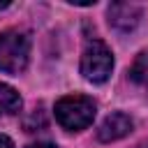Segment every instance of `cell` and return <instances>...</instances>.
Masks as SVG:
<instances>
[{
  "label": "cell",
  "instance_id": "cell-11",
  "mask_svg": "<svg viewBox=\"0 0 148 148\" xmlns=\"http://www.w3.org/2000/svg\"><path fill=\"white\" fill-rule=\"evenodd\" d=\"M136 148H148V141H146V143H139Z\"/></svg>",
  "mask_w": 148,
  "mask_h": 148
},
{
  "label": "cell",
  "instance_id": "cell-10",
  "mask_svg": "<svg viewBox=\"0 0 148 148\" xmlns=\"http://www.w3.org/2000/svg\"><path fill=\"white\" fill-rule=\"evenodd\" d=\"M7 7H9V2H7V0H5V2H0V9H7Z\"/></svg>",
  "mask_w": 148,
  "mask_h": 148
},
{
  "label": "cell",
  "instance_id": "cell-3",
  "mask_svg": "<svg viewBox=\"0 0 148 148\" xmlns=\"http://www.w3.org/2000/svg\"><path fill=\"white\" fill-rule=\"evenodd\" d=\"M111 69H113L111 49L99 39L88 42L86 49H83V56H81V74L92 83H102V81L109 79Z\"/></svg>",
  "mask_w": 148,
  "mask_h": 148
},
{
  "label": "cell",
  "instance_id": "cell-4",
  "mask_svg": "<svg viewBox=\"0 0 148 148\" xmlns=\"http://www.w3.org/2000/svg\"><path fill=\"white\" fill-rule=\"evenodd\" d=\"M139 21H141V7L134 2H116L109 7V23L120 32L134 30Z\"/></svg>",
  "mask_w": 148,
  "mask_h": 148
},
{
  "label": "cell",
  "instance_id": "cell-8",
  "mask_svg": "<svg viewBox=\"0 0 148 148\" xmlns=\"http://www.w3.org/2000/svg\"><path fill=\"white\" fill-rule=\"evenodd\" d=\"M0 148H14V143H12L5 134H0Z\"/></svg>",
  "mask_w": 148,
  "mask_h": 148
},
{
  "label": "cell",
  "instance_id": "cell-6",
  "mask_svg": "<svg viewBox=\"0 0 148 148\" xmlns=\"http://www.w3.org/2000/svg\"><path fill=\"white\" fill-rule=\"evenodd\" d=\"M21 109V97L18 92L7 86V83H0V116H7V113H16Z\"/></svg>",
  "mask_w": 148,
  "mask_h": 148
},
{
  "label": "cell",
  "instance_id": "cell-2",
  "mask_svg": "<svg viewBox=\"0 0 148 148\" xmlns=\"http://www.w3.org/2000/svg\"><path fill=\"white\" fill-rule=\"evenodd\" d=\"M30 56V42L18 30L0 32V72L18 74L25 69Z\"/></svg>",
  "mask_w": 148,
  "mask_h": 148
},
{
  "label": "cell",
  "instance_id": "cell-7",
  "mask_svg": "<svg viewBox=\"0 0 148 148\" xmlns=\"http://www.w3.org/2000/svg\"><path fill=\"white\" fill-rule=\"evenodd\" d=\"M130 76H132L136 83H141V86H146V88H148V51H141V53L136 56V60H134V65H132Z\"/></svg>",
  "mask_w": 148,
  "mask_h": 148
},
{
  "label": "cell",
  "instance_id": "cell-5",
  "mask_svg": "<svg viewBox=\"0 0 148 148\" xmlns=\"http://www.w3.org/2000/svg\"><path fill=\"white\" fill-rule=\"evenodd\" d=\"M130 130H132L130 116H125V113H111L99 125L97 139L99 141H116V139H123L125 134H130Z\"/></svg>",
  "mask_w": 148,
  "mask_h": 148
},
{
  "label": "cell",
  "instance_id": "cell-1",
  "mask_svg": "<svg viewBox=\"0 0 148 148\" xmlns=\"http://www.w3.org/2000/svg\"><path fill=\"white\" fill-rule=\"evenodd\" d=\"M95 102L86 95H67L56 102V120L69 132L88 127L95 118Z\"/></svg>",
  "mask_w": 148,
  "mask_h": 148
},
{
  "label": "cell",
  "instance_id": "cell-9",
  "mask_svg": "<svg viewBox=\"0 0 148 148\" xmlns=\"http://www.w3.org/2000/svg\"><path fill=\"white\" fill-rule=\"evenodd\" d=\"M25 148H56L53 143H30V146H25Z\"/></svg>",
  "mask_w": 148,
  "mask_h": 148
}]
</instances>
